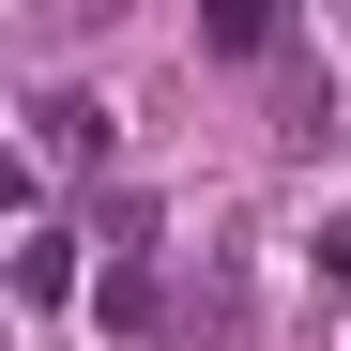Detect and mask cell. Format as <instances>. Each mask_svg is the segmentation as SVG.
<instances>
[{"label": "cell", "instance_id": "cell-1", "mask_svg": "<svg viewBox=\"0 0 351 351\" xmlns=\"http://www.w3.org/2000/svg\"><path fill=\"white\" fill-rule=\"evenodd\" d=\"M31 138H46V168H107V107H92V92H46Z\"/></svg>", "mask_w": 351, "mask_h": 351}, {"label": "cell", "instance_id": "cell-2", "mask_svg": "<svg viewBox=\"0 0 351 351\" xmlns=\"http://www.w3.org/2000/svg\"><path fill=\"white\" fill-rule=\"evenodd\" d=\"M107 321H123V336H153V321H168V290H153V260H138V245L107 260Z\"/></svg>", "mask_w": 351, "mask_h": 351}, {"label": "cell", "instance_id": "cell-3", "mask_svg": "<svg viewBox=\"0 0 351 351\" xmlns=\"http://www.w3.org/2000/svg\"><path fill=\"white\" fill-rule=\"evenodd\" d=\"M321 275H336V290H351V214H336V229H321Z\"/></svg>", "mask_w": 351, "mask_h": 351}]
</instances>
